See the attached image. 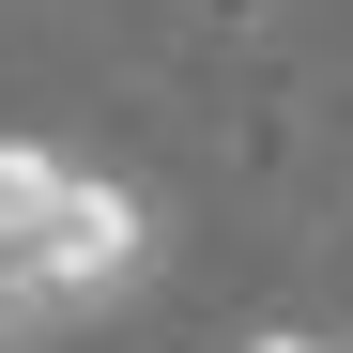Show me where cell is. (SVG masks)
Masks as SVG:
<instances>
[{"label":"cell","instance_id":"obj_2","mask_svg":"<svg viewBox=\"0 0 353 353\" xmlns=\"http://www.w3.org/2000/svg\"><path fill=\"white\" fill-rule=\"evenodd\" d=\"M246 353H323V338H246Z\"/></svg>","mask_w":353,"mask_h":353},{"label":"cell","instance_id":"obj_1","mask_svg":"<svg viewBox=\"0 0 353 353\" xmlns=\"http://www.w3.org/2000/svg\"><path fill=\"white\" fill-rule=\"evenodd\" d=\"M139 276H154V215L108 169L0 139V338H62L77 307H123Z\"/></svg>","mask_w":353,"mask_h":353}]
</instances>
